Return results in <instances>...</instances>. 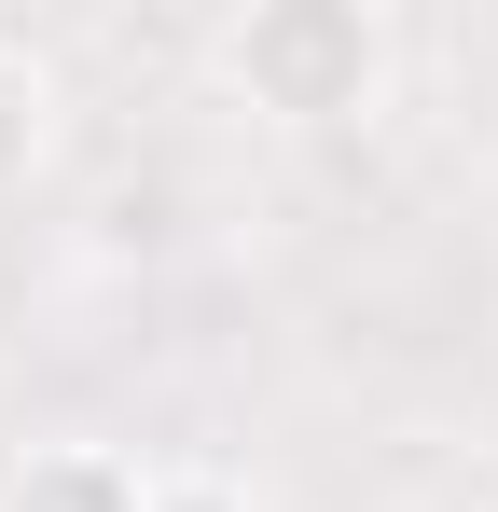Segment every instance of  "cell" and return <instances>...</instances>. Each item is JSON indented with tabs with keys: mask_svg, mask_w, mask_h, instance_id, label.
<instances>
[{
	"mask_svg": "<svg viewBox=\"0 0 498 512\" xmlns=\"http://www.w3.org/2000/svg\"><path fill=\"white\" fill-rule=\"evenodd\" d=\"M153 512H249L236 485H208V471H180V485H153Z\"/></svg>",
	"mask_w": 498,
	"mask_h": 512,
	"instance_id": "277c9868",
	"label": "cell"
},
{
	"mask_svg": "<svg viewBox=\"0 0 498 512\" xmlns=\"http://www.w3.org/2000/svg\"><path fill=\"white\" fill-rule=\"evenodd\" d=\"M0 512H153V485H139V457H111V443H42V457H14Z\"/></svg>",
	"mask_w": 498,
	"mask_h": 512,
	"instance_id": "7a4b0ae2",
	"label": "cell"
},
{
	"mask_svg": "<svg viewBox=\"0 0 498 512\" xmlns=\"http://www.w3.org/2000/svg\"><path fill=\"white\" fill-rule=\"evenodd\" d=\"M42 153H56V70L28 42H0V194H28Z\"/></svg>",
	"mask_w": 498,
	"mask_h": 512,
	"instance_id": "3957f363",
	"label": "cell"
},
{
	"mask_svg": "<svg viewBox=\"0 0 498 512\" xmlns=\"http://www.w3.org/2000/svg\"><path fill=\"white\" fill-rule=\"evenodd\" d=\"M208 70L263 125H360L388 97V14L374 0H249L208 42Z\"/></svg>",
	"mask_w": 498,
	"mask_h": 512,
	"instance_id": "6da1fadb",
	"label": "cell"
}]
</instances>
